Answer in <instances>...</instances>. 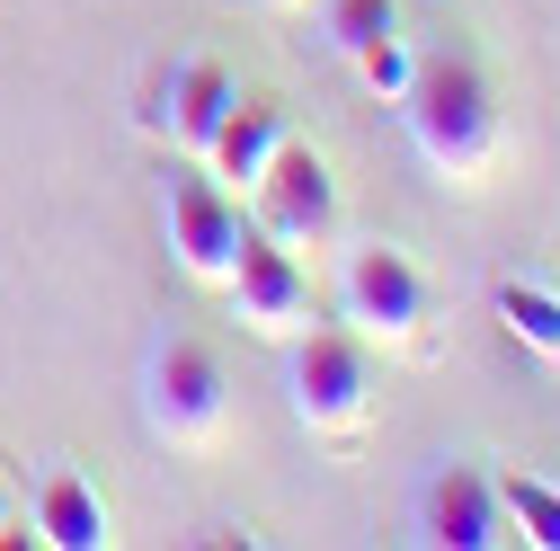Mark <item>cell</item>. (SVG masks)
Listing matches in <instances>:
<instances>
[{"label":"cell","instance_id":"obj_1","mask_svg":"<svg viewBox=\"0 0 560 551\" xmlns=\"http://www.w3.org/2000/svg\"><path fill=\"white\" fill-rule=\"evenodd\" d=\"M392 107H400V125H409L418 161H428L445 187H480L489 169H499L508 116H499V90L480 81V62H463V54H428Z\"/></svg>","mask_w":560,"mask_h":551},{"label":"cell","instance_id":"obj_2","mask_svg":"<svg viewBox=\"0 0 560 551\" xmlns=\"http://www.w3.org/2000/svg\"><path fill=\"white\" fill-rule=\"evenodd\" d=\"M143 427L178 454H205L223 445L232 427V374L214 348H196V338H161L143 356Z\"/></svg>","mask_w":560,"mask_h":551},{"label":"cell","instance_id":"obj_3","mask_svg":"<svg viewBox=\"0 0 560 551\" xmlns=\"http://www.w3.org/2000/svg\"><path fill=\"white\" fill-rule=\"evenodd\" d=\"M285 391L312 436H357L374 419V356L357 329H294L285 338Z\"/></svg>","mask_w":560,"mask_h":551},{"label":"cell","instance_id":"obj_4","mask_svg":"<svg viewBox=\"0 0 560 551\" xmlns=\"http://www.w3.org/2000/svg\"><path fill=\"white\" fill-rule=\"evenodd\" d=\"M161 223H170V258H178V276L187 285H223L232 276V258H241V232H249V214H241V196L214 178V169H170V187H161Z\"/></svg>","mask_w":560,"mask_h":551},{"label":"cell","instance_id":"obj_5","mask_svg":"<svg viewBox=\"0 0 560 551\" xmlns=\"http://www.w3.org/2000/svg\"><path fill=\"white\" fill-rule=\"evenodd\" d=\"M338 312H347V329H357L365 348H409L418 320H428V276L409 267V249L365 241L338 267Z\"/></svg>","mask_w":560,"mask_h":551},{"label":"cell","instance_id":"obj_6","mask_svg":"<svg viewBox=\"0 0 560 551\" xmlns=\"http://www.w3.org/2000/svg\"><path fill=\"white\" fill-rule=\"evenodd\" d=\"M249 223L267 241H285L294 258L303 249H329L338 241V178H329V161L303 152V143H276V161L249 187Z\"/></svg>","mask_w":560,"mask_h":551},{"label":"cell","instance_id":"obj_7","mask_svg":"<svg viewBox=\"0 0 560 551\" xmlns=\"http://www.w3.org/2000/svg\"><path fill=\"white\" fill-rule=\"evenodd\" d=\"M223 294H232L241 329H258V338H294V329L312 320V276H303V258H294L285 241H267L258 223L241 232V258H232V276H223Z\"/></svg>","mask_w":560,"mask_h":551},{"label":"cell","instance_id":"obj_8","mask_svg":"<svg viewBox=\"0 0 560 551\" xmlns=\"http://www.w3.org/2000/svg\"><path fill=\"white\" fill-rule=\"evenodd\" d=\"M232 72L223 62H170V72L152 81V107H143V133H161L170 152H187V161H205V143H214V125L232 116Z\"/></svg>","mask_w":560,"mask_h":551},{"label":"cell","instance_id":"obj_9","mask_svg":"<svg viewBox=\"0 0 560 551\" xmlns=\"http://www.w3.org/2000/svg\"><path fill=\"white\" fill-rule=\"evenodd\" d=\"M418 534L445 542V551H499V542H516L489 471H436L428 490H418Z\"/></svg>","mask_w":560,"mask_h":551},{"label":"cell","instance_id":"obj_10","mask_svg":"<svg viewBox=\"0 0 560 551\" xmlns=\"http://www.w3.org/2000/svg\"><path fill=\"white\" fill-rule=\"evenodd\" d=\"M276 143H285V116H276L267 98H232V116L214 125V143H205V169H214L232 196H249L258 169L276 161Z\"/></svg>","mask_w":560,"mask_h":551},{"label":"cell","instance_id":"obj_11","mask_svg":"<svg viewBox=\"0 0 560 551\" xmlns=\"http://www.w3.org/2000/svg\"><path fill=\"white\" fill-rule=\"evenodd\" d=\"M36 542H54V551H107L116 542V516L81 471H54L36 490Z\"/></svg>","mask_w":560,"mask_h":551},{"label":"cell","instance_id":"obj_12","mask_svg":"<svg viewBox=\"0 0 560 551\" xmlns=\"http://www.w3.org/2000/svg\"><path fill=\"white\" fill-rule=\"evenodd\" d=\"M499 329L516 338L525 356L560 365V294H551V285H534V276H508V285H499Z\"/></svg>","mask_w":560,"mask_h":551},{"label":"cell","instance_id":"obj_13","mask_svg":"<svg viewBox=\"0 0 560 551\" xmlns=\"http://www.w3.org/2000/svg\"><path fill=\"white\" fill-rule=\"evenodd\" d=\"M499 507H508L516 542L560 551V490H551V480H534V471H499Z\"/></svg>","mask_w":560,"mask_h":551},{"label":"cell","instance_id":"obj_14","mask_svg":"<svg viewBox=\"0 0 560 551\" xmlns=\"http://www.w3.org/2000/svg\"><path fill=\"white\" fill-rule=\"evenodd\" d=\"M320 36H329V54H365L374 36H400V10L392 0H329Z\"/></svg>","mask_w":560,"mask_h":551},{"label":"cell","instance_id":"obj_15","mask_svg":"<svg viewBox=\"0 0 560 551\" xmlns=\"http://www.w3.org/2000/svg\"><path fill=\"white\" fill-rule=\"evenodd\" d=\"M347 62H357V81H365L374 98H400V90H409V72H418V54H409L400 36H374L365 54H347Z\"/></svg>","mask_w":560,"mask_h":551},{"label":"cell","instance_id":"obj_16","mask_svg":"<svg viewBox=\"0 0 560 551\" xmlns=\"http://www.w3.org/2000/svg\"><path fill=\"white\" fill-rule=\"evenodd\" d=\"M0 534H10V480H0Z\"/></svg>","mask_w":560,"mask_h":551},{"label":"cell","instance_id":"obj_17","mask_svg":"<svg viewBox=\"0 0 560 551\" xmlns=\"http://www.w3.org/2000/svg\"><path fill=\"white\" fill-rule=\"evenodd\" d=\"M267 10H303V0H267Z\"/></svg>","mask_w":560,"mask_h":551}]
</instances>
